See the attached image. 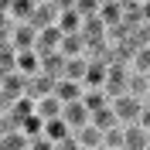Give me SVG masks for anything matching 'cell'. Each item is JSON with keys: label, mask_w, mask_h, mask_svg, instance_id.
Listing matches in <instances>:
<instances>
[{"label": "cell", "mask_w": 150, "mask_h": 150, "mask_svg": "<svg viewBox=\"0 0 150 150\" xmlns=\"http://www.w3.org/2000/svg\"><path fill=\"white\" fill-rule=\"evenodd\" d=\"M123 133H126V150H150V133L143 130L140 123L123 126Z\"/></svg>", "instance_id": "cell-6"}, {"label": "cell", "mask_w": 150, "mask_h": 150, "mask_svg": "<svg viewBox=\"0 0 150 150\" xmlns=\"http://www.w3.org/2000/svg\"><path fill=\"white\" fill-rule=\"evenodd\" d=\"M82 96H85V85H82V82H72V79H62V82L55 85V99H58L62 106H68V103H79Z\"/></svg>", "instance_id": "cell-4"}, {"label": "cell", "mask_w": 150, "mask_h": 150, "mask_svg": "<svg viewBox=\"0 0 150 150\" xmlns=\"http://www.w3.org/2000/svg\"><path fill=\"white\" fill-rule=\"evenodd\" d=\"M34 10H38L34 0H14V4L7 7V14H4V17L14 21V24H31V21H34Z\"/></svg>", "instance_id": "cell-3"}, {"label": "cell", "mask_w": 150, "mask_h": 150, "mask_svg": "<svg viewBox=\"0 0 150 150\" xmlns=\"http://www.w3.org/2000/svg\"><path fill=\"white\" fill-rule=\"evenodd\" d=\"M31 150H58L51 140H45V137H38V140H31Z\"/></svg>", "instance_id": "cell-15"}, {"label": "cell", "mask_w": 150, "mask_h": 150, "mask_svg": "<svg viewBox=\"0 0 150 150\" xmlns=\"http://www.w3.org/2000/svg\"><path fill=\"white\" fill-rule=\"evenodd\" d=\"M82 103L89 106V112H99V109H106V106H109L112 99H109V96H106V89H85Z\"/></svg>", "instance_id": "cell-11"}, {"label": "cell", "mask_w": 150, "mask_h": 150, "mask_svg": "<svg viewBox=\"0 0 150 150\" xmlns=\"http://www.w3.org/2000/svg\"><path fill=\"white\" fill-rule=\"evenodd\" d=\"M85 75H89V58H68L65 79H72V82H82V85H85Z\"/></svg>", "instance_id": "cell-12"}, {"label": "cell", "mask_w": 150, "mask_h": 150, "mask_svg": "<svg viewBox=\"0 0 150 150\" xmlns=\"http://www.w3.org/2000/svg\"><path fill=\"white\" fill-rule=\"evenodd\" d=\"M140 126H143V130L150 133V103L143 106V112H140Z\"/></svg>", "instance_id": "cell-16"}, {"label": "cell", "mask_w": 150, "mask_h": 150, "mask_svg": "<svg viewBox=\"0 0 150 150\" xmlns=\"http://www.w3.org/2000/svg\"><path fill=\"white\" fill-rule=\"evenodd\" d=\"M133 72H140V75H150V45L137 48V58H133Z\"/></svg>", "instance_id": "cell-14"}, {"label": "cell", "mask_w": 150, "mask_h": 150, "mask_svg": "<svg viewBox=\"0 0 150 150\" xmlns=\"http://www.w3.org/2000/svg\"><path fill=\"white\" fill-rule=\"evenodd\" d=\"M143 24H150V0L143 4Z\"/></svg>", "instance_id": "cell-17"}, {"label": "cell", "mask_w": 150, "mask_h": 150, "mask_svg": "<svg viewBox=\"0 0 150 150\" xmlns=\"http://www.w3.org/2000/svg\"><path fill=\"white\" fill-rule=\"evenodd\" d=\"M4 150H31V137H28L24 130L4 133Z\"/></svg>", "instance_id": "cell-13"}, {"label": "cell", "mask_w": 150, "mask_h": 150, "mask_svg": "<svg viewBox=\"0 0 150 150\" xmlns=\"http://www.w3.org/2000/svg\"><path fill=\"white\" fill-rule=\"evenodd\" d=\"M17 72L28 75V79L41 75V55L38 51H17Z\"/></svg>", "instance_id": "cell-7"}, {"label": "cell", "mask_w": 150, "mask_h": 150, "mask_svg": "<svg viewBox=\"0 0 150 150\" xmlns=\"http://www.w3.org/2000/svg\"><path fill=\"white\" fill-rule=\"evenodd\" d=\"M147 79H150V75H147Z\"/></svg>", "instance_id": "cell-19"}, {"label": "cell", "mask_w": 150, "mask_h": 150, "mask_svg": "<svg viewBox=\"0 0 150 150\" xmlns=\"http://www.w3.org/2000/svg\"><path fill=\"white\" fill-rule=\"evenodd\" d=\"M72 137V126H68L65 120H51V123H45V140H51L58 147L62 140H68Z\"/></svg>", "instance_id": "cell-8"}, {"label": "cell", "mask_w": 150, "mask_h": 150, "mask_svg": "<svg viewBox=\"0 0 150 150\" xmlns=\"http://www.w3.org/2000/svg\"><path fill=\"white\" fill-rule=\"evenodd\" d=\"M62 112H65V106L58 103L55 96H48V99H41V103H38V116H41L45 123H51V120H62Z\"/></svg>", "instance_id": "cell-10"}, {"label": "cell", "mask_w": 150, "mask_h": 150, "mask_svg": "<svg viewBox=\"0 0 150 150\" xmlns=\"http://www.w3.org/2000/svg\"><path fill=\"white\" fill-rule=\"evenodd\" d=\"M62 120L72 126V133H79V130H85L89 123H92V112H89V106L79 99V103H68L65 106V112H62Z\"/></svg>", "instance_id": "cell-2"}, {"label": "cell", "mask_w": 150, "mask_h": 150, "mask_svg": "<svg viewBox=\"0 0 150 150\" xmlns=\"http://www.w3.org/2000/svg\"><path fill=\"white\" fill-rule=\"evenodd\" d=\"M99 21H103L106 28H120L123 24V4H99Z\"/></svg>", "instance_id": "cell-9"}, {"label": "cell", "mask_w": 150, "mask_h": 150, "mask_svg": "<svg viewBox=\"0 0 150 150\" xmlns=\"http://www.w3.org/2000/svg\"><path fill=\"white\" fill-rule=\"evenodd\" d=\"M99 150H106V147H99Z\"/></svg>", "instance_id": "cell-18"}, {"label": "cell", "mask_w": 150, "mask_h": 150, "mask_svg": "<svg viewBox=\"0 0 150 150\" xmlns=\"http://www.w3.org/2000/svg\"><path fill=\"white\" fill-rule=\"evenodd\" d=\"M75 140H79V147L82 150H99V147H106V133L99 130V126H85V130H79L75 133Z\"/></svg>", "instance_id": "cell-5"}, {"label": "cell", "mask_w": 150, "mask_h": 150, "mask_svg": "<svg viewBox=\"0 0 150 150\" xmlns=\"http://www.w3.org/2000/svg\"><path fill=\"white\" fill-rule=\"evenodd\" d=\"M143 99H137V96H120V99H112V109H116V116H120V126H133V123H140V112H143Z\"/></svg>", "instance_id": "cell-1"}]
</instances>
